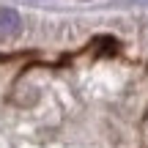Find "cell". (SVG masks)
<instances>
[{
	"instance_id": "cell-1",
	"label": "cell",
	"mask_w": 148,
	"mask_h": 148,
	"mask_svg": "<svg viewBox=\"0 0 148 148\" xmlns=\"http://www.w3.org/2000/svg\"><path fill=\"white\" fill-rule=\"evenodd\" d=\"M22 33V16L8 5H0V38H16Z\"/></svg>"
}]
</instances>
